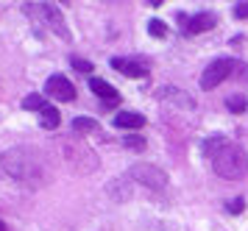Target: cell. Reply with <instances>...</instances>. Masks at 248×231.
<instances>
[{
  "instance_id": "6da1fadb",
  "label": "cell",
  "mask_w": 248,
  "mask_h": 231,
  "mask_svg": "<svg viewBox=\"0 0 248 231\" xmlns=\"http://www.w3.org/2000/svg\"><path fill=\"white\" fill-rule=\"evenodd\" d=\"M203 156L212 162L215 173L229 178V181H237V178L248 176V154L240 145H232L226 137H220V134L203 139Z\"/></svg>"
},
{
  "instance_id": "7a4b0ae2",
  "label": "cell",
  "mask_w": 248,
  "mask_h": 231,
  "mask_svg": "<svg viewBox=\"0 0 248 231\" xmlns=\"http://www.w3.org/2000/svg\"><path fill=\"white\" fill-rule=\"evenodd\" d=\"M0 165H3V170L14 181H20V184H25V187H31V189L42 187L47 181L45 162H42V156L36 154L34 148H12V151L3 154Z\"/></svg>"
},
{
  "instance_id": "3957f363",
  "label": "cell",
  "mask_w": 248,
  "mask_h": 231,
  "mask_svg": "<svg viewBox=\"0 0 248 231\" xmlns=\"http://www.w3.org/2000/svg\"><path fill=\"white\" fill-rule=\"evenodd\" d=\"M25 14H31L36 20H42L53 33H59L62 39H70L67 22L62 17V11L56 9V3H25Z\"/></svg>"
},
{
  "instance_id": "277c9868",
  "label": "cell",
  "mask_w": 248,
  "mask_h": 231,
  "mask_svg": "<svg viewBox=\"0 0 248 231\" xmlns=\"http://www.w3.org/2000/svg\"><path fill=\"white\" fill-rule=\"evenodd\" d=\"M240 62H234V59H215L212 64L203 70L201 76V89H215L220 81H226L229 76H234V70H240Z\"/></svg>"
},
{
  "instance_id": "5b68a950",
  "label": "cell",
  "mask_w": 248,
  "mask_h": 231,
  "mask_svg": "<svg viewBox=\"0 0 248 231\" xmlns=\"http://www.w3.org/2000/svg\"><path fill=\"white\" fill-rule=\"evenodd\" d=\"M128 178H134L137 184H145L151 189H165L168 187V176L154 165H134L128 170Z\"/></svg>"
},
{
  "instance_id": "8992f818",
  "label": "cell",
  "mask_w": 248,
  "mask_h": 231,
  "mask_svg": "<svg viewBox=\"0 0 248 231\" xmlns=\"http://www.w3.org/2000/svg\"><path fill=\"white\" fill-rule=\"evenodd\" d=\"M45 95H50L56 100H73L76 98V87L64 76H50L45 81Z\"/></svg>"
},
{
  "instance_id": "52a82bcc",
  "label": "cell",
  "mask_w": 248,
  "mask_h": 231,
  "mask_svg": "<svg viewBox=\"0 0 248 231\" xmlns=\"http://www.w3.org/2000/svg\"><path fill=\"white\" fill-rule=\"evenodd\" d=\"M215 22H217V17H215L212 11H201V14H195V17L187 20L184 33H187V36H190V33H203V31H209V28H215Z\"/></svg>"
},
{
  "instance_id": "ba28073f",
  "label": "cell",
  "mask_w": 248,
  "mask_h": 231,
  "mask_svg": "<svg viewBox=\"0 0 248 231\" xmlns=\"http://www.w3.org/2000/svg\"><path fill=\"white\" fill-rule=\"evenodd\" d=\"M90 89L103 100V103H109V106H114V103L120 100L117 89H114L112 84H109V81H103V78H95V76H92V78H90Z\"/></svg>"
},
{
  "instance_id": "9c48e42d",
  "label": "cell",
  "mask_w": 248,
  "mask_h": 231,
  "mask_svg": "<svg viewBox=\"0 0 248 231\" xmlns=\"http://www.w3.org/2000/svg\"><path fill=\"white\" fill-rule=\"evenodd\" d=\"M112 67L117 70V73H123V76L128 78H142L148 73V67L145 64H140V62H134V59H112Z\"/></svg>"
},
{
  "instance_id": "30bf717a",
  "label": "cell",
  "mask_w": 248,
  "mask_h": 231,
  "mask_svg": "<svg viewBox=\"0 0 248 231\" xmlns=\"http://www.w3.org/2000/svg\"><path fill=\"white\" fill-rule=\"evenodd\" d=\"M114 125H117V128H142V125H145V117H142L140 111H120V114L114 117Z\"/></svg>"
},
{
  "instance_id": "8fae6325",
  "label": "cell",
  "mask_w": 248,
  "mask_h": 231,
  "mask_svg": "<svg viewBox=\"0 0 248 231\" xmlns=\"http://www.w3.org/2000/svg\"><path fill=\"white\" fill-rule=\"evenodd\" d=\"M59 123H62V114H59L56 106H45V109L39 111V125L42 128L53 131V128H59Z\"/></svg>"
},
{
  "instance_id": "7c38bea8",
  "label": "cell",
  "mask_w": 248,
  "mask_h": 231,
  "mask_svg": "<svg viewBox=\"0 0 248 231\" xmlns=\"http://www.w3.org/2000/svg\"><path fill=\"white\" fill-rule=\"evenodd\" d=\"M162 98L176 100V103H181L184 109H192V106H195V103H192V98H184V92H179V89H162Z\"/></svg>"
},
{
  "instance_id": "4fadbf2b",
  "label": "cell",
  "mask_w": 248,
  "mask_h": 231,
  "mask_svg": "<svg viewBox=\"0 0 248 231\" xmlns=\"http://www.w3.org/2000/svg\"><path fill=\"white\" fill-rule=\"evenodd\" d=\"M23 109H28V111H42V109H45V98H42V95H28V98L23 100Z\"/></svg>"
},
{
  "instance_id": "5bb4252c",
  "label": "cell",
  "mask_w": 248,
  "mask_h": 231,
  "mask_svg": "<svg viewBox=\"0 0 248 231\" xmlns=\"http://www.w3.org/2000/svg\"><path fill=\"white\" fill-rule=\"evenodd\" d=\"M95 128H98V123L95 120H90V117H76V120H73V131H95Z\"/></svg>"
},
{
  "instance_id": "9a60e30c",
  "label": "cell",
  "mask_w": 248,
  "mask_h": 231,
  "mask_svg": "<svg viewBox=\"0 0 248 231\" xmlns=\"http://www.w3.org/2000/svg\"><path fill=\"white\" fill-rule=\"evenodd\" d=\"M246 106H248V103H246L243 95H229V98H226V109H229V111H243Z\"/></svg>"
},
{
  "instance_id": "2e32d148",
  "label": "cell",
  "mask_w": 248,
  "mask_h": 231,
  "mask_svg": "<svg viewBox=\"0 0 248 231\" xmlns=\"http://www.w3.org/2000/svg\"><path fill=\"white\" fill-rule=\"evenodd\" d=\"M148 33H151V36H156V39H162V36L168 33V28H165V22H162V20H151V22H148Z\"/></svg>"
},
{
  "instance_id": "e0dca14e",
  "label": "cell",
  "mask_w": 248,
  "mask_h": 231,
  "mask_svg": "<svg viewBox=\"0 0 248 231\" xmlns=\"http://www.w3.org/2000/svg\"><path fill=\"white\" fill-rule=\"evenodd\" d=\"M123 145H125V148H131V151H142V148H145V139L131 134V137H125V139H123Z\"/></svg>"
},
{
  "instance_id": "ac0fdd59",
  "label": "cell",
  "mask_w": 248,
  "mask_h": 231,
  "mask_svg": "<svg viewBox=\"0 0 248 231\" xmlns=\"http://www.w3.org/2000/svg\"><path fill=\"white\" fill-rule=\"evenodd\" d=\"M73 67H76L78 73H92V64L84 62V59H78V56H73Z\"/></svg>"
},
{
  "instance_id": "d6986e66",
  "label": "cell",
  "mask_w": 248,
  "mask_h": 231,
  "mask_svg": "<svg viewBox=\"0 0 248 231\" xmlns=\"http://www.w3.org/2000/svg\"><path fill=\"white\" fill-rule=\"evenodd\" d=\"M243 206H246V200H243V198H234V200H229V206H226V209L232 212V215H240V212H243Z\"/></svg>"
},
{
  "instance_id": "ffe728a7",
  "label": "cell",
  "mask_w": 248,
  "mask_h": 231,
  "mask_svg": "<svg viewBox=\"0 0 248 231\" xmlns=\"http://www.w3.org/2000/svg\"><path fill=\"white\" fill-rule=\"evenodd\" d=\"M234 17L237 20H246L248 17V3H237L234 6Z\"/></svg>"
},
{
  "instance_id": "44dd1931",
  "label": "cell",
  "mask_w": 248,
  "mask_h": 231,
  "mask_svg": "<svg viewBox=\"0 0 248 231\" xmlns=\"http://www.w3.org/2000/svg\"><path fill=\"white\" fill-rule=\"evenodd\" d=\"M0 231H6V226H3V223H0Z\"/></svg>"
}]
</instances>
